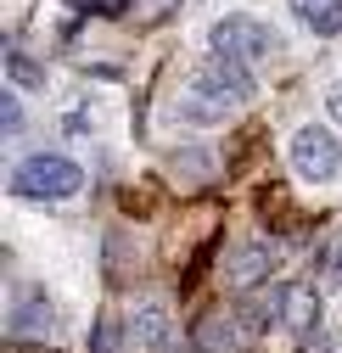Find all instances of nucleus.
Here are the masks:
<instances>
[{"mask_svg":"<svg viewBox=\"0 0 342 353\" xmlns=\"http://www.w3.org/2000/svg\"><path fill=\"white\" fill-rule=\"evenodd\" d=\"M208 39H213V51H219V57H236V62H247V68L275 57V28H270V23H259V17H247V12L219 17Z\"/></svg>","mask_w":342,"mask_h":353,"instance_id":"nucleus-2","label":"nucleus"},{"mask_svg":"<svg viewBox=\"0 0 342 353\" xmlns=\"http://www.w3.org/2000/svg\"><path fill=\"white\" fill-rule=\"evenodd\" d=\"M90 123H96V118L84 112V107H79V112H68V135H90Z\"/></svg>","mask_w":342,"mask_h":353,"instance_id":"nucleus-16","label":"nucleus"},{"mask_svg":"<svg viewBox=\"0 0 342 353\" xmlns=\"http://www.w3.org/2000/svg\"><path fill=\"white\" fill-rule=\"evenodd\" d=\"M12 353H51V347H23V342H12Z\"/></svg>","mask_w":342,"mask_h":353,"instance_id":"nucleus-18","label":"nucleus"},{"mask_svg":"<svg viewBox=\"0 0 342 353\" xmlns=\"http://www.w3.org/2000/svg\"><path fill=\"white\" fill-rule=\"evenodd\" d=\"M12 196H23V202H68V196H79L84 191V168L73 163V157H62V152H34V157H23L17 168H12Z\"/></svg>","mask_w":342,"mask_h":353,"instance_id":"nucleus-1","label":"nucleus"},{"mask_svg":"<svg viewBox=\"0 0 342 353\" xmlns=\"http://www.w3.org/2000/svg\"><path fill=\"white\" fill-rule=\"evenodd\" d=\"M336 168H342L336 135L320 129V123H303L292 135V174H297V180H309V185H325V180H336Z\"/></svg>","mask_w":342,"mask_h":353,"instance_id":"nucleus-3","label":"nucleus"},{"mask_svg":"<svg viewBox=\"0 0 342 353\" xmlns=\"http://www.w3.org/2000/svg\"><path fill=\"white\" fill-rule=\"evenodd\" d=\"M0 135H23V101H17L12 84L0 90Z\"/></svg>","mask_w":342,"mask_h":353,"instance_id":"nucleus-14","label":"nucleus"},{"mask_svg":"<svg viewBox=\"0 0 342 353\" xmlns=\"http://www.w3.org/2000/svg\"><path fill=\"white\" fill-rule=\"evenodd\" d=\"M281 263H286V247L281 241H264V236H252L230 252L225 263V281L236 292H252V286H270V275H281Z\"/></svg>","mask_w":342,"mask_h":353,"instance_id":"nucleus-4","label":"nucleus"},{"mask_svg":"<svg viewBox=\"0 0 342 353\" xmlns=\"http://www.w3.org/2000/svg\"><path fill=\"white\" fill-rule=\"evenodd\" d=\"M286 292L292 286H252V292H241V325L252 331V336H264L270 325H286Z\"/></svg>","mask_w":342,"mask_h":353,"instance_id":"nucleus-8","label":"nucleus"},{"mask_svg":"<svg viewBox=\"0 0 342 353\" xmlns=\"http://www.w3.org/2000/svg\"><path fill=\"white\" fill-rule=\"evenodd\" d=\"M57 325V303L46 286H17L12 292V308H6V336L12 342H46Z\"/></svg>","mask_w":342,"mask_h":353,"instance_id":"nucleus-5","label":"nucleus"},{"mask_svg":"<svg viewBox=\"0 0 342 353\" xmlns=\"http://www.w3.org/2000/svg\"><path fill=\"white\" fill-rule=\"evenodd\" d=\"M292 12L303 17V28L320 34V39L342 34V0H292Z\"/></svg>","mask_w":342,"mask_h":353,"instance_id":"nucleus-10","label":"nucleus"},{"mask_svg":"<svg viewBox=\"0 0 342 353\" xmlns=\"http://www.w3.org/2000/svg\"><path fill=\"white\" fill-rule=\"evenodd\" d=\"M252 347V331L241 325L236 308H208L197 320V353H247Z\"/></svg>","mask_w":342,"mask_h":353,"instance_id":"nucleus-6","label":"nucleus"},{"mask_svg":"<svg viewBox=\"0 0 342 353\" xmlns=\"http://www.w3.org/2000/svg\"><path fill=\"white\" fill-rule=\"evenodd\" d=\"M174 180H185V185H208V174H213V157L208 152H197V146H185V152H174Z\"/></svg>","mask_w":342,"mask_h":353,"instance_id":"nucleus-13","label":"nucleus"},{"mask_svg":"<svg viewBox=\"0 0 342 353\" xmlns=\"http://www.w3.org/2000/svg\"><path fill=\"white\" fill-rule=\"evenodd\" d=\"M130 342L141 347V353H168L174 347V320H168V308L163 303H141V308H130Z\"/></svg>","mask_w":342,"mask_h":353,"instance_id":"nucleus-7","label":"nucleus"},{"mask_svg":"<svg viewBox=\"0 0 342 353\" xmlns=\"http://www.w3.org/2000/svg\"><path fill=\"white\" fill-rule=\"evenodd\" d=\"M168 353H191V347H180V342H174V347H168Z\"/></svg>","mask_w":342,"mask_h":353,"instance_id":"nucleus-19","label":"nucleus"},{"mask_svg":"<svg viewBox=\"0 0 342 353\" xmlns=\"http://www.w3.org/2000/svg\"><path fill=\"white\" fill-rule=\"evenodd\" d=\"M90 353H118V320H96V336H90Z\"/></svg>","mask_w":342,"mask_h":353,"instance_id":"nucleus-15","label":"nucleus"},{"mask_svg":"<svg viewBox=\"0 0 342 353\" xmlns=\"http://www.w3.org/2000/svg\"><path fill=\"white\" fill-rule=\"evenodd\" d=\"M325 112H331V123L342 129V84H331V96H325Z\"/></svg>","mask_w":342,"mask_h":353,"instance_id":"nucleus-17","label":"nucleus"},{"mask_svg":"<svg viewBox=\"0 0 342 353\" xmlns=\"http://www.w3.org/2000/svg\"><path fill=\"white\" fill-rule=\"evenodd\" d=\"M6 84L12 90H46V62H34L23 46H6Z\"/></svg>","mask_w":342,"mask_h":353,"instance_id":"nucleus-11","label":"nucleus"},{"mask_svg":"<svg viewBox=\"0 0 342 353\" xmlns=\"http://www.w3.org/2000/svg\"><path fill=\"white\" fill-rule=\"evenodd\" d=\"M314 281L320 286H342V230H331L314 247Z\"/></svg>","mask_w":342,"mask_h":353,"instance_id":"nucleus-12","label":"nucleus"},{"mask_svg":"<svg viewBox=\"0 0 342 353\" xmlns=\"http://www.w3.org/2000/svg\"><path fill=\"white\" fill-rule=\"evenodd\" d=\"M320 292L314 286H292L286 292V331L297 336V342H309V336H320Z\"/></svg>","mask_w":342,"mask_h":353,"instance_id":"nucleus-9","label":"nucleus"}]
</instances>
